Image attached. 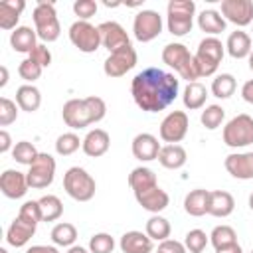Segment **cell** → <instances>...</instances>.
<instances>
[{"label": "cell", "mask_w": 253, "mask_h": 253, "mask_svg": "<svg viewBox=\"0 0 253 253\" xmlns=\"http://www.w3.org/2000/svg\"><path fill=\"white\" fill-rule=\"evenodd\" d=\"M235 208V200L229 192L225 190H213L210 192V202H208V213L213 217H227L231 215Z\"/></svg>", "instance_id": "obj_22"}, {"label": "cell", "mask_w": 253, "mask_h": 253, "mask_svg": "<svg viewBox=\"0 0 253 253\" xmlns=\"http://www.w3.org/2000/svg\"><path fill=\"white\" fill-rule=\"evenodd\" d=\"M223 117H225V111L219 105H210V107H206V111H202L200 121L208 130H215L223 123Z\"/></svg>", "instance_id": "obj_40"}, {"label": "cell", "mask_w": 253, "mask_h": 253, "mask_svg": "<svg viewBox=\"0 0 253 253\" xmlns=\"http://www.w3.org/2000/svg\"><path fill=\"white\" fill-rule=\"evenodd\" d=\"M63 188L67 196L73 198L75 202H89L95 196L97 184L87 170L73 166L63 174Z\"/></svg>", "instance_id": "obj_5"}, {"label": "cell", "mask_w": 253, "mask_h": 253, "mask_svg": "<svg viewBox=\"0 0 253 253\" xmlns=\"http://www.w3.org/2000/svg\"><path fill=\"white\" fill-rule=\"evenodd\" d=\"M99 32H101V43L109 49V53L130 45V40H128L125 28L121 24H117V22H103V24H99Z\"/></svg>", "instance_id": "obj_15"}, {"label": "cell", "mask_w": 253, "mask_h": 253, "mask_svg": "<svg viewBox=\"0 0 253 253\" xmlns=\"http://www.w3.org/2000/svg\"><path fill=\"white\" fill-rule=\"evenodd\" d=\"M109 146H111V136H109V132L103 130V128H93V130H89L87 136L83 138V144H81L83 152H85L87 156H91V158L103 156V154L109 150Z\"/></svg>", "instance_id": "obj_20"}, {"label": "cell", "mask_w": 253, "mask_h": 253, "mask_svg": "<svg viewBox=\"0 0 253 253\" xmlns=\"http://www.w3.org/2000/svg\"><path fill=\"white\" fill-rule=\"evenodd\" d=\"M75 239H77V229H75V225H73V223L61 221V223L53 225V229H51V241H53L55 245L71 247Z\"/></svg>", "instance_id": "obj_35"}, {"label": "cell", "mask_w": 253, "mask_h": 253, "mask_svg": "<svg viewBox=\"0 0 253 253\" xmlns=\"http://www.w3.org/2000/svg\"><path fill=\"white\" fill-rule=\"evenodd\" d=\"M128 186L132 188L134 196H136V194H142V192H146V190L158 186L156 174H154L150 168L138 166V168H134V170L128 174Z\"/></svg>", "instance_id": "obj_29"}, {"label": "cell", "mask_w": 253, "mask_h": 253, "mask_svg": "<svg viewBox=\"0 0 253 253\" xmlns=\"http://www.w3.org/2000/svg\"><path fill=\"white\" fill-rule=\"evenodd\" d=\"M38 202H40V210H42V221H55L61 217L63 204L57 196L47 194V196H42Z\"/></svg>", "instance_id": "obj_33"}, {"label": "cell", "mask_w": 253, "mask_h": 253, "mask_svg": "<svg viewBox=\"0 0 253 253\" xmlns=\"http://www.w3.org/2000/svg\"><path fill=\"white\" fill-rule=\"evenodd\" d=\"M180 81L158 67H146L134 75L130 83V95L134 103L146 113L164 111L178 97Z\"/></svg>", "instance_id": "obj_1"}, {"label": "cell", "mask_w": 253, "mask_h": 253, "mask_svg": "<svg viewBox=\"0 0 253 253\" xmlns=\"http://www.w3.org/2000/svg\"><path fill=\"white\" fill-rule=\"evenodd\" d=\"M215 253H243V251H241V247H239V243H233V245H229V247H223V249H217Z\"/></svg>", "instance_id": "obj_51"}, {"label": "cell", "mask_w": 253, "mask_h": 253, "mask_svg": "<svg viewBox=\"0 0 253 253\" xmlns=\"http://www.w3.org/2000/svg\"><path fill=\"white\" fill-rule=\"evenodd\" d=\"M18 119V107L8 97L0 99V126H8Z\"/></svg>", "instance_id": "obj_43"}, {"label": "cell", "mask_w": 253, "mask_h": 253, "mask_svg": "<svg viewBox=\"0 0 253 253\" xmlns=\"http://www.w3.org/2000/svg\"><path fill=\"white\" fill-rule=\"evenodd\" d=\"M0 253H8V251H6V249H4V247H0Z\"/></svg>", "instance_id": "obj_56"}, {"label": "cell", "mask_w": 253, "mask_h": 253, "mask_svg": "<svg viewBox=\"0 0 253 253\" xmlns=\"http://www.w3.org/2000/svg\"><path fill=\"white\" fill-rule=\"evenodd\" d=\"M73 12H75V16H79V20H85L87 22L91 16H95L97 2H93V0H77L73 4Z\"/></svg>", "instance_id": "obj_45"}, {"label": "cell", "mask_w": 253, "mask_h": 253, "mask_svg": "<svg viewBox=\"0 0 253 253\" xmlns=\"http://www.w3.org/2000/svg\"><path fill=\"white\" fill-rule=\"evenodd\" d=\"M79 144H83V140H79L75 132H63L55 140V152L59 156H69L79 148Z\"/></svg>", "instance_id": "obj_39"}, {"label": "cell", "mask_w": 253, "mask_h": 253, "mask_svg": "<svg viewBox=\"0 0 253 253\" xmlns=\"http://www.w3.org/2000/svg\"><path fill=\"white\" fill-rule=\"evenodd\" d=\"M156 253H160V251H156Z\"/></svg>", "instance_id": "obj_57"}, {"label": "cell", "mask_w": 253, "mask_h": 253, "mask_svg": "<svg viewBox=\"0 0 253 253\" xmlns=\"http://www.w3.org/2000/svg\"><path fill=\"white\" fill-rule=\"evenodd\" d=\"M36 227H38V223L30 221V219H26V217H22V215H18V217L10 223V227H8V231H6V241H8L12 247H24V245L34 237Z\"/></svg>", "instance_id": "obj_18"}, {"label": "cell", "mask_w": 253, "mask_h": 253, "mask_svg": "<svg viewBox=\"0 0 253 253\" xmlns=\"http://www.w3.org/2000/svg\"><path fill=\"white\" fill-rule=\"evenodd\" d=\"M42 65H38L36 61H32L30 57L28 59H24V61H20V65H18V73H20V77L24 79V81H36V79H40V75H42Z\"/></svg>", "instance_id": "obj_44"}, {"label": "cell", "mask_w": 253, "mask_h": 253, "mask_svg": "<svg viewBox=\"0 0 253 253\" xmlns=\"http://www.w3.org/2000/svg\"><path fill=\"white\" fill-rule=\"evenodd\" d=\"M249 208L253 210V192H251V196H249Z\"/></svg>", "instance_id": "obj_55"}, {"label": "cell", "mask_w": 253, "mask_h": 253, "mask_svg": "<svg viewBox=\"0 0 253 253\" xmlns=\"http://www.w3.org/2000/svg\"><path fill=\"white\" fill-rule=\"evenodd\" d=\"M34 24H36V34L43 42H55L61 34V26L55 14V6L51 2H38L34 8Z\"/></svg>", "instance_id": "obj_6"}, {"label": "cell", "mask_w": 253, "mask_h": 253, "mask_svg": "<svg viewBox=\"0 0 253 253\" xmlns=\"http://www.w3.org/2000/svg\"><path fill=\"white\" fill-rule=\"evenodd\" d=\"M241 97H243L247 103L253 105V79H249V81L243 83V87H241Z\"/></svg>", "instance_id": "obj_48"}, {"label": "cell", "mask_w": 253, "mask_h": 253, "mask_svg": "<svg viewBox=\"0 0 253 253\" xmlns=\"http://www.w3.org/2000/svg\"><path fill=\"white\" fill-rule=\"evenodd\" d=\"M136 51L132 45L117 49L113 53H109V57L103 63V71L107 77H123L125 73H128L134 65H136Z\"/></svg>", "instance_id": "obj_12"}, {"label": "cell", "mask_w": 253, "mask_h": 253, "mask_svg": "<svg viewBox=\"0 0 253 253\" xmlns=\"http://www.w3.org/2000/svg\"><path fill=\"white\" fill-rule=\"evenodd\" d=\"M158 251L160 253H186V247H184V243H180L176 239H164V241H160Z\"/></svg>", "instance_id": "obj_47"}, {"label": "cell", "mask_w": 253, "mask_h": 253, "mask_svg": "<svg viewBox=\"0 0 253 253\" xmlns=\"http://www.w3.org/2000/svg\"><path fill=\"white\" fill-rule=\"evenodd\" d=\"M170 231H172V227H170V221L166 219V217H162V215H152L148 221H146V235L152 239V241H164V239H168L170 237Z\"/></svg>", "instance_id": "obj_34"}, {"label": "cell", "mask_w": 253, "mask_h": 253, "mask_svg": "<svg viewBox=\"0 0 253 253\" xmlns=\"http://www.w3.org/2000/svg\"><path fill=\"white\" fill-rule=\"evenodd\" d=\"M69 40L71 43L83 51V53H93L99 49L101 43V32H99V26H93L85 20H77L71 24L69 28Z\"/></svg>", "instance_id": "obj_9"}, {"label": "cell", "mask_w": 253, "mask_h": 253, "mask_svg": "<svg viewBox=\"0 0 253 253\" xmlns=\"http://www.w3.org/2000/svg\"><path fill=\"white\" fill-rule=\"evenodd\" d=\"M132 32H134V38L138 42H142V43L152 42L162 32V16L154 10H140L134 16Z\"/></svg>", "instance_id": "obj_11"}, {"label": "cell", "mask_w": 253, "mask_h": 253, "mask_svg": "<svg viewBox=\"0 0 253 253\" xmlns=\"http://www.w3.org/2000/svg\"><path fill=\"white\" fill-rule=\"evenodd\" d=\"M162 61L168 67H172L182 79H188V83H194L200 77L198 67H196V59H194V55L188 51V47L184 43L174 42V43L164 45V49H162Z\"/></svg>", "instance_id": "obj_3"}, {"label": "cell", "mask_w": 253, "mask_h": 253, "mask_svg": "<svg viewBox=\"0 0 253 253\" xmlns=\"http://www.w3.org/2000/svg\"><path fill=\"white\" fill-rule=\"evenodd\" d=\"M168 32L172 36H186L192 32V18L196 4L192 0H170L168 2Z\"/></svg>", "instance_id": "obj_7"}, {"label": "cell", "mask_w": 253, "mask_h": 253, "mask_svg": "<svg viewBox=\"0 0 253 253\" xmlns=\"http://www.w3.org/2000/svg\"><path fill=\"white\" fill-rule=\"evenodd\" d=\"M221 16L223 20L243 28L253 22V2L251 0H223Z\"/></svg>", "instance_id": "obj_14"}, {"label": "cell", "mask_w": 253, "mask_h": 253, "mask_svg": "<svg viewBox=\"0 0 253 253\" xmlns=\"http://www.w3.org/2000/svg\"><path fill=\"white\" fill-rule=\"evenodd\" d=\"M26 253H59V251L51 245H32Z\"/></svg>", "instance_id": "obj_50"}, {"label": "cell", "mask_w": 253, "mask_h": 253, "mask_svg": "<svg viewBox=\"0 0 253 253\" xmlns=\"http://www.w3.org/2000/svg\"><path fill=\"white\" fill-rule=\"evenodd\" d=\"M105 113H107L105 101L95 95L85 99H69L61 109L63 123L71 128H85L93 123H99L105 119Z\"/></svg>", "instance_id": "obj_2"}, {"label": "cell", "mask_w": 253, "mask_h": 253, "mask_svg": "<svg viewBox=\"0 0 253 253\" xmlns=\"http://www.w3.org/2000/svg\"><path fill=\"white\" fill-rule=\"evenodd\" d=\"M235 91V77L231 73H221L211 81V93L217 99H227Z\"/></svg>", "instance_id": "obj_37"}, {"label": "cell", "mask_w": 253, "mask_h": 253, "mask_svg": "<svg viewBox=\"0 0 253 253\" xmlns=\"http://www.w3.org/2000/svg\"><path fill=\"white\" fill-rule=\"evenodd\" d=\"M208 245V235L202 229H190L184 237V247L190 253H202Z\"/></svg>", "instance_id": "obj_41"}, {"label": "cell", "mask_w": 253, "mask_h": 253, "mask_svg": "<svg viewBox=\"0 0 253 253\" xmlns=\"http://www.w3.org/2000/svg\"><path fill=\"white\" fill-rule=\"evenodd\" d=\"M225 170L237 180H253V152H233L225 156Z\"/></svg>", "instance_id": "obj_19"}, {"label": "cell", "mask_w": 253, "mask_h": 253, "mask_svg": "<svg viewBox=\"0 0 253 253\" xmlns=\"http://www.w3.org/2000/svg\"><path fill=\"white\" fill-rule=\"evenodd\" d=\"M115 239L109 233H95L89 239V251L91 253H113Z\"/></svg>", "instance_id": "obj_42"}, {"label": "cell", "mask_w": 253, "mask_h": 253, "mask_svg": "<svg viewBox=\"0 0 253 253\" xmlns=\"http://www.w3.org/2000/svg\"><path fill=\"white\" fill-rule=\"evenodd\" d=\"M119 247L123 253H152V239L142 231H126Z\"/></svg>", "instance_id": "obj_23"}, {"label": "cell", "mask_w": 253, "mask_h": 253, "mask_svg": "<svg viewBox=\"0 0 253 253\" xmlns=\"http://www.w3.org/2000/svg\"><path fill=\"white\" fill-rule=\"evenodd\" d=\"M26 8L24 0H4L0 2V28L2 30H16V24Z\"/></svg>", "instance_id": "obj_24"}, {"label": "cell", "mask_w": 253, "mask_h": 253, "mask_svg": "<svg viewBox=\"0 0 253 253\" xmlns=\"http://www.w3.org/2000/svg\"><path fill=\"white\" fill-rule=\"evenodd\" d=\"M198 26L202 32L210 34V36H215V34H221L225 32V20L219 12L215 10H204L200 16H198Z\"/></svg>", "instance_id": "obj_32"}, {"label": "cell", "mask_w": 253, "mask_h": 253, "mask_svg": "<svg viewBox=\"0 0 253 253\" xmlns=\"http://www.w3.org/2000/svg\"><path fill=\"white\" fill-rule=\"evenodd\" d=\"M225 47H227V53L233 57V59H243V57H249L251 53V38L249 34L241 32V30H235L229 34L227 42H225Z\"/></svg>", "instance_id": "obj_26"}, {"label": "cell", "mask_w": 253, "mask_h": 253, "mask_svg": "<svg viewBox=\"0 0 253 253\" xmlns=\"http://www.w3.org/2000/svg\"><path fill=\"white\" fill-rule=\"evenodd\" d=\"M251 253H253V251H251Z\"/></svg>", "instance_id": "obj_58"}, {"label": "cell", "mask_w": 253, "mask_h": 253, "mask_svg": "<svg viewBox=\"0 0 253 253\" xmlns=\"http://www.w3.org/2000/svg\"><path fill=\"white\" fill-rule=\"evenodd\" d=\"M36 40H38L36 30L28 28V26H20V28H16V30L12 32V36H10V45L14 47V51L30 53V51L38 45Z\"/></svg>", "instance_id": "obj_28"}, {"label": "cell", "mask_w": 253, "mask_h": 253, "mask_svg": "<svg viewBox=\"0 0 253 253\" xmlns=\"http://www.w3.org/2000/svg\"><path fill=\"white\" fill-rule=\"evenodd\" d=\"M16 105L22 111H26V113L38 111L40 105H42V93H40V89L34 87V85H22V87H18V91H16Z\"/></svg>", "instance_id": "obj_30"}, {"label": "cell", "mask_w": 253, "mask_h": 253, "mask_svg": "<svg viewBox=\"0 0 253 253\" xmlns=\"http://www.w3.org/2000/svg\"><path fill=\"white\" fill-rule=\"evenodd\" d=\"M0 71H2V79H0V87H4V85L8 83V69H6V65H2V67H0Z\"/></svg>", "instance_id": "obj_53"}, {"label": "cell", "mask_w": 253, "mask_h": 253, "mask_svg": "<svg viewBox=\"0 0 253 253\" xmlns=\"http://www.w3.org/2000/svg\"><path fill=\"white\" fill-rule=\"evenodd\" d=\"M67 253H91V251H87V249L81 247V245H71V247L67 249Z\"/></svg>", "instance_id": "obj_52"}, {"label": "cell", "mask_w": 253, "mask_h": 253, "mask_svg": "<svg viewBox=\"0 0 253 253\" xmlns=\"http://www.w3.org/2000/svg\"><path fill=\"white\" fill-rule=\"evenodd\" d=\"M26 176H28V186L30 188H34V190L47 188L53 182V176H55V160H53V156L47 154V152H40L36 162L26 172Z\"/></svg>", "instance_id": "obj_10"}, {"label": "cell", "mask_w": 253, "mask_h": 253, "mask_svg": "<svg viewBox=\"0 0 253 253\" xmlns=\"http://www.w3.org/2000/svg\"><path fill=\"white\" fill-rule=\"evenodd\" d=\"M210 241L217 251V249H223V247H229V245L237 243V233L231 225H217L210 233Z\"/></svg>", "instance_id": "obj_36"}, {"label": "cell", "mask_w": 253, "mask_h": 253, "mask_svg": "<svg viewBox=\"0 0 253 253\" xmlns=\"http://www.w3.org/2000/svg\"><path fill=\"white\" fill-rule=\"evenodd\" d=\"M134 198H136V202H138V206H140L142 210L152 211V213H158V211L166 210L168 204H170L168 194H166L160 186H154V188H150V190H146V192H142V194H136Z\"/></svg>", "instance_id": "obj_21"}, {"label": "cell", "mask_w": 253, "mask_h": 253, "mask_svg": "<svg viewBox=\"0 0 253 253\" xmlns=\"http://www.w3.org/2000/svg\"><path fill=\"white\" fill-rule=\"evenodd\" d=\"M38 150H36V146L32 144V142H28V140H20V142H16V146L12 148V158L18 162V164H26V166H32L34 162H36V158H38Z\"/></svg>", "instance_id": "obj_38"}, {"label": "cell", "mask_w": 253, "mask_h": 253, "mask_svg": "<svg viewBox=\"0 0 253 253\" xmlns=\"http://www.w3.org/2000/svg\"><path fill=\"white\" fill-rule=\"evenodd\" d=\"M10 146H12V138H10V134H8L6 130H0V152H2V154L8 152Z\"/></svg>", "instance_id": "obj_49"}, {"label": "cell", "mask_w": 253, "mask_h": 253, "mask_svg": "<svg viewBox=\"0 0 253 253\" xmlns=\"http://www.w3.org/2000/svg\"><path fill=\"white\" fill-rule=\"evenodd\" d=\"M160 142L154 134L150 132H140L132 138V156L140 162H150V160H156L158 158V152H160Z\"/></svg>", "instance_id": "obj_17"}, {"label": "cell", "mask_w": 253, "mask_h": 253, "mask_svg": "<svg viewBox=\"0 0 253 253\" xmlns=\"http://www.w3.org/2000/svg\"><path fill=\"white\" fill-rule=\"evenodd\" d=\"M28 176L20 170H4L0 176V190L6 198L18 200L24 198L28 192Z\"/></svg>", "instance_id": "obj_16"}, {"label": "cell", "mask_w": 253, "mask_h": 253, "mask_svg": "<svg viewBox=\"0 0 253 253\" xmlns=\"http://www.w3.org/2000/svg\"><path fill=\"white\" fill-rule=\"evenodd\" d=\"M188 125H190V121L184 111H172L160 123V138L168 144H176L186 136Z\"/></svg>", "instance_id": "obj_13"}, {"label": "cell", "mask_w": 253, "mask_h": 253, "mask_svg": "<svg viewBox=\"0 0 253 253\" xmlns=\"http://www.w3.org/2000/svg\"><path fill=\"white\" fill-rule=\"evenodd\" d=\"M249 69L253 71V49H251V53H249Z\"/></svg>", "instance_id": "obj_54"}, {"label": "cell", "mask_w": 253, "mask_h": 253, "mask_svg": "<svg viewBox=\"0 0 253 253\" xmlns=\"http://www.w3.org/2000/svg\"><path fill=\"white\" fill-rule=\"evenodd\" d=\"M223 142L231 148H243L253 144V119L245 113L233 117L223 126Z\"/></svg>", "instance_id": "obj_8"}, {"label": "cell", "mask_w": 253, "mask_h": 253, "mask_svg": "<svg viewBox=\"0 0 253 253\" xmlns=\"http://www.w3.org/2000/svg\"><path fill=\"white\" fill-rule=\"evenodd\" d=\"M194 59H196V67H198L200 77L213 75L217 71L221 59H223V43L213 36L204 38L198 45V51H196Z\"/></svg>", "instance_id": "obj_4"}, {"label": "cell", "mask_w": 253, "mask_h": 253, "mask_svg": "<svg viewBox=\"0 0 253 253\" xmlns=\"http://www.w3.org/2000/svg\"><path fill=\"white\" fill-rule=\"evenodd\" d=\"M208 202H210V190L198 188V190H192L190 194H186L184 210L192 217H202L204 213H208Z\"/></svg>", "instance_id": "obj_25"}, {"label": "cell", "mask_w": 253, "mask_h": 253, "mask_svg": "<svg viewBox=\"0 0 253 253\" xmlns=\"http://www.w3.org/2000/svg\"><path fill=\"white\" fill-rule=\"evenodd\" d=\"M32 61H36L38 65H42V67H49V63H51V53H49V49L43 45V43H38L32 51H30V55H28Z\"/></svg>", "instance_id": "obj_46"}, {"label": "cell", "mask_w": 253, "mask_h": 253, "mask_svg": "<svg viewBox=\"0 0 253 253\" xmlns=\"http://www.w3.org/2000/svg\"><path fill=\"white\" fill-rule=\"evenodd\" d=\"M206 97H208L206 85H202L200 81H194V83H188V85H186L184 95H182V101H184V107H186V109L196 111V109H202V107H204Z\"/></svg>", "instance_id": "obj_31"}, {"label": "cell", "mask_w": 253, "mask_h": 253, "mask_svg": "<svg viewBox=\"0 0 253 253\" xmlns=\"http://www.w3.org/2000/svg\"><path fill=\"white\" fill-rule=\"evenodd\" d=\"M186 160H188V154H186L184 146H180V144H166L158 152V162L168 170L182 168L186 164Z\"/></svg>", "instance_id": "obj_27"}]
</instances>
